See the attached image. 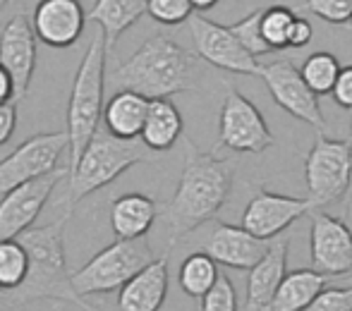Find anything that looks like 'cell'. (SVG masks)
Returning a JSON list of instances; mask_svg holds the SVG:
<instances>
[{"instance_id": "603a6c76", "label": "cell", "mask_w": 352, "mask_h": 311, "mask_svg": "<svg viewBox=\"0 0 352 311\" xmlns=\"http://www.w3.org/2000/svg\"><path fill=\"white\" fill-rule=\"evenodd\" d=\"M182 137V115L170 98L151 101L146 125L142 132V144L148 151H170Z\"/></svg>"}, {"instance_id": "d590c367", "label": "cell", "mask_w": 352, "mask_h": 311, "mask_svg": "<svg viewBox=\"0 0 352 311\" xmlns=\"http://www.w3.org/2000/svg\"><path fill=\"white\" fill-rule=\"evenodd\" d=\"M311 36H314V29H311L309 19L297 14L295 24L290 29V48H305L311 41Z\"/></svg>"}, {"instance_id": "f35d334b", "label": "cell", "mask_w": 352, "mask_h": 311, "mask_svg": "<svg viewBox=\"0 0 352 311\" xmlns=\"http://www.w3.org/2000/svg\"><path fill=\"white\" fill-rule=\"evenodd\" d=\"M0 307H8V292L0 290Z\"/></svg>"}, {"instance_id": "2e32d148", "label": "cell", "mask_w": 352, "mask_h": 311, "mask_svg": "<svg viewBox=\"0 0 352 311\" xmlns=\"http://www.w3.org/2000/svg\"><path fill=\"white\" fill-rule=\"evenodd\" d=\"M269 249L271 242L256 240L242 225L228 223H213L204 244V251L216 264L237 270H252L254 266H259L261 259L269 254Z\"/></svg>"}, {"instance_id": "8992f818", "label": "cell", "mask_w": 352, "mask_h": 311, "mask_svg": "<svg viewBox=\"0 0 352 311\" xmlns=\"http://www.w3.org/2000/svg\"><path fill=\"white\" fill-rule=\"evenodd\" d=\"M153 251L144 240L113 242L106 249L94 254L82 268L72 273L74 292L79 297L89 295H106L113 290H122L135 275H140L146 266L153 264Z\"/></svg>"}, {"instance_id": "d6a6232c", "label": "cell", "mask_w": 352, "mask_h": 311, "mask_svg": "<svg viewBox=\"0 0 352 311\" xmlns=\"http://www.w3.org/2000/svg\"><path fill=\"white\" fill-rule=\"evenodd\" d=\"M305 311H352V285L350 288H329L311 302Z\"/></svg>"}, {"instance_id": "5bb4252c", "label": "cell", "mask_w": 352, "mask_h": 311, "mask_svg": "<svg viewBox=\"0 0 352 311\" xmlns=\"http://www.w3.org/2000/svg\"><path fill=\"white\" fill-rule=\"evenodd\" d=\"M311 268L321 275H343L352 270V233L340 218L314 211L309 230Z\"/></svg>"}, {"instance_id": "7c38bea8", "label": "cell", "mask_w": 352, "mask_h": 311, "mask_svg": "<svg viewBox=\"0 0 352 311\" xmlns=\"http://www.w3.org/2000/svg\"><path fill=\"white\" fill-rule=\"evenodd\" d=\"M67 175H70V168H58L51 175L38 177V180L5 194L0 199V242L19 240L27 230H32L48 196Z\"/></svg>"}, {"instance_id": "836d02e7", "label": "cell", "mask_w": 352, "mask_h": 311, "mask_svg": "<svg viewBox=\"0 0 352 311\" xmlns=\"http://www.w3.org/2000/svg\"><path fill=\"white\" fill-rule=\"evenodd\" d=\"M333 98L340 108L352 111V65L340 70L338 82H336V87H333Z\"/></svg>"}, {"instance_id": "7402d4cb", "label": "cell", "mask_w": 352, "mask_h": 311, "mask_svg": "<svg viewBox=\"0 0 352 311\" xmlns=\"http://www.w3.org/2000/svg\"><path fill=\"white\" fill-rule=\"evenodd\" d=\"M144 14H146V3L144 0H98V3H94L87 19H91V22H96L101 27L106 48L111 53L118 38L122 36V32L130 29L135 22H140Z\"/></svg>"}, {"instance_id": "f1b7e54d", "label": "cell", "mask_w": 352, "mask_h": 311, "mask_svg": "<svg viewBox=\"0 0 352 311\" xmlns=\"http://www.w3.org/2000/svg\"><path fill=\"white\" fill-rule=\"evenodd\" d=\"M261 17H264V8L254 10V12H250L247 17H242L240 22L230 24V29L237 36V41H240L242 46L247 48V53H252L254 58L271 53V48L266 46L264 36H261Z\"/></svg>"}, {"instance_id": "3957f363", "label": "cell", "mask_w": 352, "mask_h": 311, "mask_svg": "<svg viewBox=\"0 0 352 311\" xmlns=\"http://www.w3.org/2000/svg\"><path fill=\"white\" fill-rule=\"evenodd\" d=\"M195 84L197 58L166 34L146 38L130 60L113 72V87L135 91L148 101H163L175 93L192 91Z\"/></svg>"}, {"instance_id": "8d00e7d4", "label": "cell", "mask_w": 352, "mask_h": 311, "mask_svg": "<svg viewBox=\"0 0 352 311\" xmlns=\"http://www.w3.org/2000/svg\"><path fill=\"white\" fill-rule=\"evenodd\" d=\"M10 103H14V82L8 75V70L0 65V108L10 106Z\"/></svg>"}, {"instance_id": "ac0fdd59", "label": "cell", "mask_w": 352, "mask_h": 311, "mask_svg": "<svg viewBox=\"0 0 352 311\" xmlns=\"http://www.w3.org/2000/svg\"><path fill=\"white\" fill-rule=\"evenodd\" d=\"M287 244H290L287 240L271 242L269 254L261 259L259 266L250 270L245 311H274L276 295H278L280 283L287 275Z\"/></svg>"}, {"instance_id": "4fadbf2b", "label": "cell", "mask_w": 352, "mask_h": 311, "mask_svg": "<svg viewBox=\"0 0 352 311\" xmlns=\"http://www.w3.org/2000/svg\"><path fill=\"white\" fill-rule=\"evenodd\" d=\"M314 211V204L307 196L300 199V196H283L259 189L242 214V228L254 235L256 240L269 242L290 228L295 220L305 218Z\"/></svg>"}, {"instance_id": "d4e9b609", "label": "cell", "mask_w": 352, "mask_h": 311, "mask_svg": "<svg viewBox=\"0 0 352 311\" xmlns=\"http://www.w3.org/2000/svg\"><path fill=\"white\" fill-rule=\"evenodd\" d=\"M177 280H180V288L185 295L204 299L221 280V273H218V264L206 251H195L182 261Z\"/></svg>"}, {"instance_id": "e0dca14e", "label": "cell", "mask_w": 352, "mask_h": 311, "mask_svg": "<svg viewBox=\"0 0 352 311\" xmlns=\"http://www.w3.org/2000/svg\"><path fill=\"white\" fill-rule=\"evenodd\" d=\"M82 5L77 0H41L34 10V32L51 48H70L84 32Z\"/></svg>"}, {"instance_id": "1f68e13d", "label": "cell", "mask_w": 352, "mask_h": 311, "mask_svg": "<svg viewBox=\"0 0 352 311\" xmlns=\"http://www.w3.org/2000/svg\"><path fill=\"white\" fill-rule=\"evenodd\" d=\"M201 311H237V292L228 275H221L216 288L201 299Z\"/></svg>"}, {"instance_id": "74e56055", "label": "cell", "mask_w": 352, "mask_h": 311, "mask_svg": "<svg viewBox=\"0 0 352 311\" xmlns=\"http://www.w3.org/2000/svg\"><path fill=\"white\" fill-rule=\"evenodd\" d=\"M192 5H195L197 14H199L201 10H211V8H216V3H213V0H197V3H192Z\"/></svg>"}, {"instance_id": "f546056e", "label": "cell", "mask_w": 352, "mask_h": 311, "mask_svg": "<svg viewBox=\"0 0 352 311\" xmlns=\"http://www.w3.org/2000/svg\"><path fill=\"white\" fill-rule=\"evenodd\" d=\"M146 12L156 22L166 24V27H175L185 19L190 22V17L195 14V5L190 0H148Z\"/></svg>"}, {"instance_id": "8fae6325", "label": "cell", "mask_w": 352, "mask_h": 311, "mask_svg": "<svg viewBox=\"0 0 352 311\" xmlns=\"http://www.w3.org/2000/svg\"><path fill=\"white\" fill-rule=\"evenodd\" d=\"M259 77L264 79L271 98L283 111L290 113L297 120L307 122L311 130H316V135H324L326 120L319 106V96L307 87L300 67H295L290 60H274L261 65Z\"/></svg>"}, {"instance_id": "d6986e66", "label": "cell", "mask_w": 352, "mask_h": 311, "mask_svg": "<svg viewBox=\"0 0 352 311\" xmlns=\"http://www.w3.org/2000/svg\"><path fill=\"white\" fill-rule=\"evenodd\" d=\"M168 295V256L156 259L118 295L120 311H158Z\"/></svg>"}, {"instance_id": "7a4b0ae2", "label": "cell", "mask_w": 352, "mask_h": 311, "mask_svg": "<svg viewBox=\"0 0 352 311\" xmlns=\"http://www.w3.org/2000/svg\"><path fill=\"white\" fill-rule=\"evenodd\" d=\"M70 211L58 220L41 228L27 230L19 242L29 254V275L19 290L8 295V307H24V304L41 302V299H60L72 302L84 311H96L87 304L72 285V273L65 259V228L70 220Z\"/></svg>"}, {"instance_id": "cb8c5ba5", "label": "cell", "mask_w": 352, "mask_h": 311, "mask_svg": "<svg viewBox=\"0 0 352 311\" xmlns=\"http://www.w3.org/2000/svg\"><path fill=\"white\" fill-rule=\"evenodd\" d=\"M326 290V275L314 268H297L285 275L276 295L274 311H305Z\"/></svg>"}, {"instance_id": "e575fe53", "label": "cell", "mask_w": 352, "mask_h": 311, "mask_svg": "<svg viewBox=\"0 0 352 311\" xmlns=\"http://www.w3.org/2000/svg\"><path fill=\"white\" fill-rule=\"evenodd\" d=\"M14 130H17V103H10L0 108V146L8 144Z\"/></svg>"}, {"instance_id": "4316f807", "label": "cell", "mask_w": 352, "mask_h": 311, "mask_svg": "<svg viewBox=\"0 0 352 311\" xmlns=\"http://www.w3.org/2000/svg\"><path fill=\"white\" fill-rule=\"evenodd\" d=\"M340 70H343V67H340L338 58L331 56V53H326V51L311 53V56L305 60V65L300 67L307 87H309L316 96L333 93V87H336V82H338Z\"/></svg>"}, {"instance_id": "277c9868", "label": "cell", "mask_w": 352, "mask_h": 311, "mask_svg": "<svg viewBox=\"0 0 352 311\" xmlns=\"http://www.w3.org/2000/svg\"><path fill=\"white\" fill-rule=\"evenodd\" d=\"M151 154L153 151H148L142 144V139L122 141L118 137H113L111 132L98 130L82 158L74 165H70L67 192L60 199V204L67 206V211L72 214V209L84 196L111 185L113 180H118L122 172L135 168L137 163L148 161Z\"/></svg>"}, {"instance_id": "52a82bcc", "label": "cell", "mask_w": 352, "mask_h": 311, "mask_svg": "<svg viewBox=\"0 0 352 311\" xmlns=\"http://www.w3.org/2000/svg\"><path fill=\"white\" fill-rule=\"evenodd\" d=\"M307 199L314 209L340 201L352 185V146L343 139L316 135L305 161Z\"/></svg>"}, {"instance_id": "6da1fadb", "label": "cell", "mask_w": 352, "mask_h": 311, "mask_svg": "<svg viewBox=\"0 0 352 311\" xmlns=\"http://www.w3.org/2000/svg\"><path fill=\"white\" fill-rule=\"evenodd\" d=\"M185 146V168L180 182L170 204L163 211L170 244L195 233L199 225L209 223L226 206L235 180V168L230 161L218 158L216 154H204L190 139Z\"/></svg>"}, {"instance_id": "30bf717a", "label": "cell", "mask_w": 352, "mask_h": 311, "mask_svg": "<svg viewBox=\"0 0 352 311\" xmlns=\"http://www.w3.org/2000/svg\"><path fill=\"white\" fill-rule=\"evenodd\" d=\"M190 34L197 58L206 60L209 65L235 75H261V62L252 53H247L230 27H223L195 12L190 17Z\"/></svg>"}, {"instance_id": "5b68a950", "label": "cell", "mask_w": 352, "mask_h": 311, "mask_svg": "<svg viewBox=\"0 0 352 311\" xmlns=\"http://www.w3.org/2000/svg\"><path fill=\"white\" fill-rule=\"evenodd\" d=\"M106 38L103 34L89 41L79 70L72 82L70 103H67V137H70L72 165L82 158L87 146L98 132L103 117V89H106Z\"/></svg>"}, {"instance_id": "ab89813d", "label": "cell", "mask_w": 352, "mask_h": 311, "mask_svg": "<svg viewBox=\"0 0 352 311\" xmlns=\"http://www.w3.org/2000/svg\"><path fill=\"white\" fill-rule=\"evenodd\" d=\"M350 146H352V127H350Z\"/></svg>"}, {"instance_id": "9a60e30c", "label": "cell", "mask_w": 352, "mask_h": 311, "mask_svg": "<svg viewBox=\"0 0 352 311\" xmlns=\"http://www.w3.org/2000/svg\"><path fill=\"white\" fill-rule=\"evenodd\" d=\"M0 65L14 82V103L22 101L36 70V32L24 12L14 14L0 34Z\"/></svg>"}, {"instance_id": "ba28073f", "label": "cell", "mask_w": 352, "mask_h": 311, "mask_svg": "<svg viewBox=\"0 0 352 311\" xmlns=\"http://www.w3.org/2000/svg\"><path fill=\"white\" fill-rule=\"evenodd\" d=\"M70 149L67 132H46L29 137L10 156L0 161V199L17 187L46 177L58 170V158Z\"/></svg>"}, {"instance_id": "83f0119b", "label": "cell", "mask_w": 352, "mask_h": 311, "mask_svg": "<svg viewBox=\"0 0 352 311\" xmlns=\"http://www.w3.org/2000/svg\"><path fill=\"white\" fill-rule=\"evenodd\" d=\"M297 14L287 5H269L264 8L261 17V36L271 51L290 48V29L295 24Z\"/></svg>"}, {"instance_id": "484cf974", "label": "cell", "mask_w": 352, "mask_h": 311, "mask_svg": "<svg viewBox=\"0 0 352 311\" xmlns=\"http://www.w3.org/2000/svg\"><path fill=\"white\" fill-rule=\"evenodd\" d=\"M29 275V254L19 240L0 242V290L14 292Z\"/></svg>"}, {"instance_id": "ffe728a7", "label": "cell", "mask_w": 352, "mask_h": 311, "mask_svg": "<svg viewBox=\"0 0 352 311\" xmlns=\"http://www.w3.org/2000/svg\"><path fill=\"white\" fill-rule=\"evenodd\" d=\"M156 216L158 204L151 196L130 192V194L118 196L111 204V228L118 240L122 242L144 240V235L151 230Z\"/></svg>"}, {"instance_id": "9c48e42d", "label": "cell", "mask_w": 352, "mask_h": 311, "mask_svg": "<svg viewBox=\"0 0 352 311\" xmlns=\"http://www.w3.org/2000/svg\"><path fill=\"white\" fill-rule=\"evenodd\" d=\"M274 144L276 137L259 108L237 89H228L218 117V146L237 154H264Z\"/></svg>"}, {"instance_id": "4dcf8cb0", "label": "cell", "mask_w": 352, "mask_h": 311, "mask_svg": "<svg viewBox=\"0 0 352 311\" xmlns=\"http://www.w3.org/2000/svg\"><path fill=\"white\" fill-rule=\"evenodd\" d=\"M292 8H305L314 12L319 19L329 24H343L352 19V3L350 0H307V3H295Z\"/></svg>"}, {"instance_id": "44dd1931", "label": "cell", "mask_w": 352, "mask_h": 311, "mask_svg": "<svg viewBox=\"0 0 352 311\" xmlns=\"http://www.w3.org/2000/svg\"><path fill=\"white\" fill-rule=\"evenodd\" d=\"M151 101L140 96L135 91H118L103 108V122L106 132L122 141H137L142 139L144 125Z\"/></svg>"}, {"instance_id": "60d3db41", "label": "cell", "mask_w": 352, "mask_h": 311, "mask_svg": "<svg viewBox=\"0 0 352 311\" xmlns=\"http://www.w3.org/2000/svg\"><path fill=\"white\" fill-rule=\"evenodd\" d=\"M350 22H352V19H350Z\"/></svg>"}]
</instances>
